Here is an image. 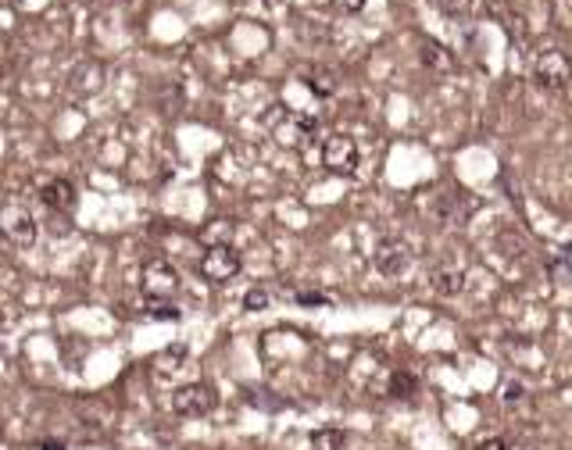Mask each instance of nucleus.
<instances>
[{
  "label": "nucleus",
  "instance_id": "f257e3e1",
  "mask_svg": "<svg viewBox=\"0 0 572 450\" xmlns=\"http://www.w3.org/2000/svg\"><path fill=\"white\" fill-rule=\"evenodd\" d=\"M240 251L236 247H229V243H215V247H208L204 254H200V262H197V271L208 279V282H229V279H236L240 275Z\"/></svg>",
  "mask_w": 572,
  "mask_h": 450
},
{
  "label": "nucleus",
  "instance_id": "f03ea898",
  "mask_svg": "<svg viewBox=\"0 0 572 450\" xmlns=\"http://www.w3.org/2000/svg\"><path fill=\"white\" fill-rule=\"evenodd\" d=\"M533 79H537V87H544V90H562L572 79L569 54L558 51V47L540 51V54L533 58Z\"/></svg>",
  "mask_w": 572,
  "mask_h": 450
},
{
  "label": "nucleus",
  "instance_id": "7ed1b4c3",
  "mask_svg": "<svg viewBox=\"0 0 572 450\" xmlns=\"http://www.w3.org/2000/svg\"><path fill=\"white\" fill-rule=\"evenodd\" d=\"M322 165L326 172L333 176H351L358 169V143L347 136V133H333L326 143H322Z\"/></svg>",
  "mask_w": 572,
  "mask_h": 450
},
{
  "label": "nucleus",
  "instance_id": "20e7f679",
  "mask_svg": "<svg viewBox=\"0 0 572 450\" xmlns=\"http://www.w3.org/2000/svg\"><path fill=\"white\" fill-rule=\"evenodd\" d=\"M140 286H143V293H147L151 300H169V297L180 289V271L172 269L169 262L154 258V262H147L143 271H140Z\"/></svg>",
  "mask_w": 572,
  "mask_h": 450
},
{
  "label": "nucleus",
  "instance_id": "39448f33",
  "mask_svg": "<svg viewBox=\"0 0 572 450\" xmlns=\"http://www.w3.org/2000/svg\"><path fill=\"white\" fill-rule=\"evenodd\" d=\"M215 408V390L208 382H187L172 393V411L183 418H200Z\"/></svg>",
  "mask_w": 572,
  "mask_h": 450
},
{
  "label": "nucleus",
  "instance_id": "423d86ee",
  "mask_svg": "<svg viewBox=\"0 0 572 450\" xmlns=\"http://www.w3.org/2000/svg\"><path fill=\"white\" fill-rule=\"evenodd\" d=\"M0 225H4V236L14 243V247H32L36 243V218L18 207V204H7L0 211Z\"/></svg>",
  "mask_w": 572,
  "mask_h": 450
},
{
  "label": "nucleus",
  "instance_id": "0eeeda50",
  "mask_svg": "<svg viewBox=\"0 0 572 450\" xmlns=\"http://www.w3.org/2000/svg\"><path fill=\"white\" fill-rule=\"evenodd\" d=\"M408 265H411V254H408V247H404L401 240H383L380 247H376V269H380L386 279L404 275Z\"/></svg>",
  "mask_w": 572,
  "mask_h": 450
},
{
  "label": "nucleus",
  "instance_id": "6e6552de",
  "mask_svg": "<svg viewBox=\"0 0 572 450\" xmlns=\"http://www.w3.org/2000/svg\"><path fill=\"white\" fill-rule=\"evenodd\" d=\"M76 186L69 179H51L43 186V204L54 211V215H69L72 207H76Z\"/></svg>",
  "mask_w": 572,
  "mask_h": 450
},
{
  "label": "nucleus",
  "instance_id": "1a4fd4ad",
  "mask_svg": "<svg viewBox=\"0 0 572 450\" xmlns=\"http://www.w3.org/2000/svg\"><path fill=\"white\" fill-rule=\"evenodd\" d=\"M315 133V122L304 115H286L283 125H276V140L283 147H304V140Z\"/></svg>",
  "mask_w": 572,
  "mask_h": 450
},
{
  "label": "nucleus",
  "instance_id": "9d476101",
  "mask_svg": "<svg viewBox=\"0 0 572 450\" xmlns=\"http://www.w3.org/2000/svg\"><path fill=\"white\" fill-rule=\"evenodd\" d=\"M429 282H433V289L440 297H458L466 289V271L458 269V265H440V269H433Z\"/></svg>",
  "mask_w": 572,
  "mask_h": 450
},
{
  "label": "nucleus",
  "instance_id": "9b49d317",
  "mask_svg": "<svg viewBox=\"0 0 572 450\" xmlns=\"http://www.w3.org/2000/svg\"><path fill=\"white\" fill-rule=\"evenodd\" d=\"M419 58H422V65H426L429 72H437V76H447V72L455 69V58H451L440 43H433V40H426V43H422Z\"/></svg>",
  "mask_w": 572,
  "mask_h": 450
},
{
  "label": "nucleus",
  "instance_id": "f8f14e48",
  "mask_svg": "<svg viewBox=\"0 0 572 450\" xmlns=\"http://www.w3.org/2000/svg\"><path fill=\"white\" fill-rule=\"evenodd\" d=\"M344 444H347V436L337 433V429H318V433H311V450H344Z\"/></svg>",
  "mask_w": 572,
  "mask_h": 450
},
{
  "label": "nucleus",
  "instance_id": "ddd939ff",
  "mask_svg": "<svg viewBox=\"0 0 572 450\" xmlns=\"http://www.w3.org/2000/svg\"><path fill=\"white\" fill-rule=\"evenodd\" d=\"M308 87H311V93L315 96H333L337 93V76L333 72H311V79H308Z\"/></svg>",
  "mask_w": 572,
  "mask_h": 450
},
{
  "label": "nucleus",
  "instance_id": "4468645a",
  "mask_svg": "<svg viewBox=\"0 0 572 450\" xmlns=\"http://www.w3.org/2000/svg\"><path fill=\"white\" fill-rule=\"evenodd\" d=\"M272 304V293L265 289V286H251L247 293H244V308L247 311H265Z\"/></svg>",
  "mask_w": 572,
  "mask_h": 450
},
{
  "label": "nucleus",
  "instance_id": "2eb2a0df",
  "mask_svg": "<svg viewBox=\"0 0 572 450\" xmlns=\"http://www.w3.org/2000/svg\"><path fill=\"white\" fill-rule=\"evenodd\" d=\"M408 390H415V379H411L408 372H397V375L390 379V393H393V397H411Z\"/></svg>",
  "mask_w": 572,
  "mask_h": 450
},
{
  "label": "nucleus",
  "instance_id": "dca6fc26",
  "mask_svg": "<svg viewBox=\"0 0 572 450\" xmlns=\"http://www.w3.org/2000/svg\"><path fill=\"white\" fill-rule=\"evenodd\" d=\"M333 4H337L344 14H355V11H362V7H365V0H333Z\"/></svg>",
  "mask_w": 572,
  "mask_h": 450
},
{
  "label": "nucleus",
  "instance_id": "f3484780",
  "mask_svg": "<svg viewBox=\"0 0 572 450\" xmlns=\"http://www.w3.org/2000/svg\"><path fill=\"white\" fill-rule=\"evenodd\" d=\"M476 450H512V447H508V444H504L501 436H490V440H483Z\"/></svg>",
  "mask_w": 572,
  "mask_h": 450
},
{
  "label": "nucleus",
  "instance_id": "a211bd4d",
  "mask_svg": "<svg viewBox=\"0 0 572 450\" xmlns=\"http://www.w3.org/2000/svg\"><path fill=\"white\" fill-rule=\"evenodd\" d=\"M297 300H300V304H326L322 293H297Z\"/></svg>",
  "mask_w": 572,
  "mask_h": 450
},
{
  "label": "nucleus",
  "instance_id": "6ab92c4d",
  "mask_svg": "<svg viewBox=\"0 0 572 450\" xmlns=\"http://www.w3.org/2000/svg\"><path fill=\"white\" fill-rule=\"evenodd\" d=\"M504 390H508V393H504V400H512V397H515V400H519V397H522V386H519V382H515V386H512V382H508V386H504Z\"/></svg>",
  "mask_w": 572,
  "mask_h": 450
}]
</instances>
